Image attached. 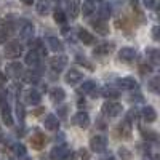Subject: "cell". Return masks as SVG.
Instances as JSON below:
<instances>
[{
	"label": "cell",
	"mask_w": 160,
	"mask_h": 160,
	"mask_svg": "<svg viewBox=\"0 0 160 160\" xmlns=\"http://www.w3.org/2000/svg\"><path fill=\"white\" fill-rule=\"evenodd\" d=\"M101 111H102V114L106 117H118L120 114H122V111H123V106L120 102H117V101H106L102 104Z\"/></svg>",
	"instance_id": "1"
},
{
	"label": "cell",
	"mask_w": 160,
	"mask_h": 160,
	"mask_svg": "<svg viewBox=\"0 0 160 160\" xmlns=\"http://www.w3.org/2000/svg\"><path fill=\"white\" fill-rule=\"evenodd\" d=\"M108 148V138L104 135H96L90 139V149L96 154H102Z\"/></svg>",
	"instance_id": "2"
},
{
	"label": "cell",
	"mask_w": 160,
	"mask_h": 160,
	"mask_svg": "<svg viewBox=\"0 0 160 160\" xmlns=\"http://www.w3.org/2000/svg\"><path fill=\"white\" fill-rule=\"evenodd\" d=\"M22 51H24V47L16 40H13V42H8L5 47V56L10 59H16L22 55Z\"/></svg>",
	"instance_id": "3"
},
{
	"label": "cell",
	"mask_w": 160,
	"mask_h": 160,
	"mask_svg": "<svg viewBox=\"0 0 160 160\" xmlns=\"http://www.w3.org/2000/svg\"><path fill=\"white\" fill-rule=\"evenodd\" d=\"M71 155H72V152H71V149H69L66 144H58V146H55V148L51 149V152H50V157H51L53 160H66V158L71 157Z\"/></svg>",
	"instance_id": "4"
},
{
	"label": "cell",
	"mask_w": 160,
	"mask_h": 160,
	"mask_svg": "<svg viewBox=\"0 0 160 160\" xmlns=\"http://www.w3.org/2000/svg\"><path fill=\"white\" fill-rule=\"evenodd\" d=\"M5 71H7L5 75L15 78V80L22 78V75H24V72H26V71H24V66H22L21 62H10V64L7 66Z\"/></svg>",
	"instance_id": "5"
},
{
	"label": "cell",
	"mask_w": 160,
	"mask_h": 160,
	"mask_svg": "<svg viewBox=\"0 0 160 160\" xmlns=\"http://www.w3.org/2000/svg\"><path fill=\"white\" fill-rule=\"evenodd\" d=\"M68 62H69V58L66 56V55H56V56H53V58H50V61H48V64H50V68L55 71V72H61L66 66H68Z\"/></svg>",
	"instance_id": "6"
},
{
	"label": "cell",
	"mask_w": 160,
	"mask_h": 160,
	"mask_svg": "<svg viewBox=\"0 0 160 160\" xmlns=\"http://www.w3.org/2000/svg\"><path fill=\"white\" fill-rule=\"evenodd\" d=\"M64 80H66V83H69V85H77V83H80L83 80V74L80 72L78 69L72 68V69H69L68 72H66Z\"/></svg>",
	"instance_id": "7"
},
{
	"label": "cell",
	"mask_w": 160,
	"mask_h": 160,
	"mask_svg": "<svg viewBox=\"0 0 160 160\" xmlns=\"http://www.w3.org/2000/svg\"><path fill=\"white\" fill-rule=\"evenodd\" d=\"M115 50V43L114 42H104V43H99L95 50H93V55L95 56H108Z\"/></svg>",
	"instance_id": "8"
},
{
	"label": "cell",
	"mask_w": 160,
	"mask_h": 160,
	"mask_svg": "<svg viewBox=\"0 0 160 160\" xmlns=\"http://www.w3.org/2000/svg\"><path fill=\"white\" fill-rule=\"evenodd\" d=\"M72 122H74V125H77L78 128H88L90 127V115H88V112H83V111H80V112H77L74 117H72Z\"/></svg>",
	"instance_id": "9"
},
{
	"label": "cell",
	"mask_w": 160,
	"mask_h": 160,
	"mask_svg": "<svg viewBox=\"0 0 160 160\" xmlns=\"http://www.w3.org/2000/svg\"><path fill=\"white\" fill-rule=\"evenodd\" d=\"M34 31H35V29H34V24L29 22V21H22L21 26L18 28V34H19V37H21V38H26V40H31V38H32Z\"/></svg>",
	"instance_id": "10"
},
{
	"label": "cell",
	"mask_w": 160,
	"mask_h": 160,
	"mask_svg": "<svg viewBox=\"0 0 160 160\" xmlns=\"http://www.w3.org/2000/svg\"><path fill=\"white\" fill-rule=\"evenodd\" d=\"M136 59V50L135 48H130V47H125L118 51V61L122 62H133Z\"/></svg>",
	"instance_id": "11"
},
{
	"label": "cell",
	"mask_w": 160,
	"mask_h": 160,
	"mask_svg": "<svg viewBox=\"0 0 160 160\" xmlns=\"http://www.w3.org/2000/svg\"><path fill=\"white\" fill-rule=\"evenodd\" d=\"M45 142H47V136L43 135L42 131H35L32 135V138H31V146H32V149H35V151L43 149Z\"/></svg>",
	"instance_id": "12"
},
{
	"label": "cell",
	"mask_w": 160,
	"mask_h": 160,
	"mask_svg": "<svg viewBox=\"0 0 160 160\" xmlns=\"http://www.w3.org/2000/svg\"><path fill=\"white\" fill-rule=\"evenodd\" d=\"M77 34H78V40H80L83 45H95V43H96V37L93 35L91 32H88L87 29L80 28Z\"/></svg>",
	"instance_id": "13"
},
{
	"label": "cell",
	"mask_w": 160,
	"mask_h": 160,
	"mask_svg": "<svg viewBox=\"0 0 160 160\" xmlns=\"http://www.w3.org/2000/svg\"><path fill=\"white\" fill-rule=\"evenodd\" d=\"M139 115L142 117V120L146 123H152V122L157 120V112H155V109L152 108V106H146V108H142Z\"/></svg>",
	"instance_id": "14"
},
{
	"label": "cell",
	"mask_w": 160,
	"mask_h": 160,
	"mask_svg": "<svg viewBox=\"0 0 160 160\" xmlns=\"http://www.w3.org/2000/svg\"><path fill=\"white\" fill-rule=\"evenodd\" d=\"M24 96H26V102L31 104V106H37V104H40V101H42V95H40L37 90H34V88L26 91Z\"/></svg>",
	"instance_id": "15"
},
{
	"label": "cell",
	"mask_w": 160,
	"mask_h": 160,
	"mask_svg": "<svg viewBox=\"0 0 160 160\" xmlns=\"http://www.w3.org/2000/svg\"><path fill=\"white\" fill-rule=\"evenodd\" d=\"M117 85H118V88H122V90H135V88H138V82L133 77L118 78L117 80Z\"/></svg>",
	"instance_id": "16"
},
{
	"label": "cell",
	"mask_w": 160,
	"mask_h": 160,
	"mask_svg": "<svg viewBox=\"0 0 160 160\" xmlns=\"http://www.w3.org/2000/svg\"><path fill=\"white\" fill-rule=\"evenodd\" d=\"M43 125H45V128L50 130V131H56V130L59 128V118H58L55 114H48V115L45 117V120H43Z\"/></svg>",
	"instance_id": "17"
},
{
	"label": "cell",
	"mask_w": 160,
	"mask_h": 160,
	"mask_svg": "<svg viewBox=\"0 0 160 160\" xmlns=\"http://www.w3.org/2000/svg\"><path fill=\"white\" fill-rule=\"evenodd\" d=\"M64 98H66V91H64L61 87H55V88H51V90H50V99L55 102V104L62 102Z\"/></svg>",
	"instance_id": "18"
},
{
	"label": "cell",
	"mask_w": 160,
	"mask_h": 160,
	"mask_svg": "<svg viewBox=\"0 0 160 160\" xmlns=\"http://www.w3.org/2000/svg\"><path fill=\"white\" fill-rule=\"evenodd\" d=\"M96 82L95 80H87V82L82 83V87L78 88L80 95H96Z\"/></svg>",
	"instance_id": "19"
},
{
	"label": "cell",
	"mask_w": 160,
	"mask_h": 160,
	"mask_svg": "<svg viewBox=\"0 0 160 160\" xmlns=\"http://www.w3.org/2000/svg\"><path fill=\"white\" fill-rule=\"evenodd\" d=\"M91 28L95 29L98 34L101 35H108L109 34V24L106 22V21H101V19H96V21H91Z\"/></svg>",
	"instance_id": "20"
},
{
	"label": "cell",
	"mask_w": 160,
	"mask_h": 160,
	"mask_svg": "<svg viewBox=\"0 0 160 160\" xmlns=\"http://www.w3.org/2000/svg\"><path fill=\"white\" fill-rule=\"evenodd\" d=\"M51 10V2L50 0H38L37 5H35V11H37V15L40 16H47L48 13Z\"/></svg>",
	"instance_id": "21"
},
{
	"label": "cell",
	"mask_w": 160,
	"mask_h": 160,
	"mask_svg": "<svg viewBox=\"0 0 160 160\" xmlns=\"http://www.w3.org/2000/svg\"><path fill=\"white\" fill-rule=\"evenodd\" d=\"M80 5H82L80 0H71V2H69V5H68V15H69L71 19H75L80 15Z\"/></svg>",
	"instance_id": "22"
},
{
	"label": "cell",
	"mask_w": 160,
	"mask_h": 160,
	"mask_svg": "<svg viewBox=\"0 0 160 160\" xmlns=\"http://www.w3.org/2000/svg\"><path fill=\"white\" fill-rule=\"evenodd\" d=\"M117 131H118V136L122 139H131V125L127 122V120L118 125Z\"/></svg>",
	"instance_id": "23"
},
{
	"label": "cell",
	"mask_w": 160,
	"mask_h": 160,
	"mask_svg": "<svg viewBox=\"0 0 160 160\" xmlns=\"http://www.w3.org/2000/svg\"><path fill=\"white\" fill-rule=\"evenodd\" d=\"M2 120H3V123L7 127H13V122H15V120H13V112H11L8 104L2 106Z\"/></svg>",
	"instance_id": "24"
},
{
	"label": "cell",
	"mask_w": 160,
	"mask_h": 160,
	"mask_svg": "<svg viewBox=\"0 0 160 160\" xmlns=\"http://www.w3.org/2000/svg\"><path fill=\"white\" fill-rule=\"evenodd\" d=\"M24 62L28 64V66H31V68H37V66L40 64V56H38V53L34 51V50H31L28 55H26Z\"/></svg>",
	"instance_id": "25"
},
{
	"label": "cell",
	"mask_w": 160,
	"mask_h": 160,
	"mask_svg": "<svg viewBox=\"0 0 160 160\" xmlns=\"http://www.w3.org/2000/svg\"><path fill=\"white\" fill-rule=\"evenodd\" d=\"M47 45H48V48L51 51H56V53L64 50V45H62V42H61L58 37H48L47 38Z\"/></svg>",
	"instance_id": "26"
},
{
	"label": "cell",
	"mask_w": 160,
	"mask_h": 160,
	"mask_svg": "<svg viewBox=\"0 0 160 160\" xmlns=\"http://www.w3.org/2000/svg\"><path fill=\"white\" fill-rule=\"evenodd\" d=\"M38 78H40V74H38L37 71L24 72V75H22L24 83H29V85H35V83H38Z\"/></svg>",
	"instance_id": "27"
},
{
	"label": "cell",
	"mask_w": 160,
	"mask_h": 160,
	"mask_svg": "<svg viewBox=\"0 0 160 160\" xmlns=\"http://www.w3.org/2000/svg\"><path fill=\"white\" fill-rule=\"evenodd\" d=\"M98 15H99V19H101V21L109 19V18H111V15H112L111 3H102V5L98 8Z\"/></svg>",
	"instance_id": "28"
},
{
	"label": "cell",
	"mask_w": 160,
	"mask_h": 160,
	"mask_svg": "<svg viewBox=\"0 0 160 160\" xmlns=\"http://www.w3.org/2000/svg\"><path fill=\"white\" fill-rule=\"evenodd\" d=\"M99 93H101V96L108 98V99H115L120 96V91L117 88H112V87H104V88H101Z\"/></svg>",
	"instance_id": "29"
},
{
	"label": "cell",
	"mask_w": 160,
	"mask_h": 160,
	"mask_svg": "<svg viewBox=\"0 0 160 160\" xmlns=\"http://www.w3.org/2000/svg\"><path fill=\"white\" fill-rule=\"evenodd\" d=\"M95 10H96L95 2H91V0H85L83 5H80V11L83 13V16H90Z\"/></svg>",
	"instance_id": "30"
},
{
	"label": "cell",
	"mask_w": 160,
	"mask_h": 160,
	"mask_svg": "<svg viewBox=\"0 0 160 160\" xmlns=\"http://www.w3.org/2000/svg\"><path fill=\"white\" fill-rule=\"evenodd\" d=\"M141 115H139V111L136 109V108H133V109H130L128 112H127V122L130 123V125H133L135 122H138V118H139Z\"/></svg>",
	"instance_id": "31"
},
{
	"label": "cell",
	"mask_w": 160,
	"mask_h": 160,
	"mask_svg": "<svg viewBox=\"0 0 160 160\" xmlns=\"http://www.w3.org/2000/svg\"><path fill=\"white\" fill-rule=\"evenodd\" d=\"M146 56L149 58V61L152 64H157L158 62V58H160V53H158L157 48H148V50H146Z\"/></svg>",
	"instance_id": "32"
},
{
	"label": "cell",
	"mask_w": 160,
	"mask_h": 160,
	"mask_svg": "<svg viewBox=\"0 0 160 160\" xmlns=\"http://www.w3.org/2000/svg\"><path fill=\"white\" fill-rule=\"evenodd\" d=\"M141 135L146 141H157L158 136H157V131L154 130H146V128H141Z\"/></svg>",
	"instance_id": "33"
},
{
	"label": "cell",
	"mask_w": 160,
	"mask_h": 160,
	"mask_svg": "<svg viewBox=\"0 0 160 160\" xmlns=\"http://www.w3.org/2000/svg\"><path fill=\"white\" fill-rule=\"evenodd\" d=\"M148 88H149L152 93H155V95H157V93L160 91V78H158V77L151 78V80H149V83H148Z\"/></svg>",
	"instance_id": "34"
},
{
	"label": "cell",
	"mask_w": 160,
	"mask_h": 160,
	"mask_svg": "<svg viewBox=\"0 0 160 160\" xmlns=\"http://www.w3.org/2000/svg\"><path fill=\"white\" fill-rule=\"evenodd\" d=\"M53 18H55V21H56L58 24H64L66 21H68V16H66V13H64L62 10H59V8L55 10V15H53Z\"/></svg>",
	"instance_id": "35"
},
{
	"label": "cell",
	"mask_w": 160,
	"mask_h": 160,
	"mask_svg": "<svg viewBox=\"0 0 160 160\" xmlns=\"http://www.w3.org/2000/svg\"><path fill=\"white\" fill-rule=\"evenodd\" d=\"M118 157L122 158V160H131L133 158V154H131V151L128 149V148H118Z\"/></svg>",
	"instance_id": "36"
},
{
	"label": "cell",
	"mask_w": 160,
	"mask_h": 160,
	"mask_svg": "<svg viewBox=\"0 0 160 160\" xmlns=\"http://www.w3.org/2000/svg\"><path fill=\"white\" fill-rule=\"evenodd\" d=\"M13 152H15L16 157H26V154H28V151H26V148L22 144H13Z\"/></svg>",
	"instance_id": "37"
},
{
	"label": "cell",
	"mask_w": 160,
	"mask_h": 160,
	"mask_svg": "<svg viewBox=\"0 0 160 160\" xmlns=\"http://www.w3.org/2000/svg\"><path fill=\"white\" fill-rule=\"evenodd\" d=\"M16 115H18V118H19V122H22V120H24V117H26L24 106H22L21 102H18V104H16Z\"/></svg>",
	"instance_id": "38"
},
{
	"label": "cell",
	"mask_w": 160,
	"mask_h": 160,
	"mask_svg": "<svg viewBox=\"0 0 160 160\" xmlns=\"http://www.w3.org/2000/svg\"><path fill=\"white\" fill-rule=\"evenodd\" d=\"M139 72L142 74V75H146V74H151L152 72V66L151 64H139Z\"/></svg>",
	"instance_id": "39"
},
{
	"label": "cell",
	"mask_w": 160,
	"mask_h": 160,
	"mask_svg": "<svg viewBox=\"0 0 160 160\" xmlns=\"http://www.w3.org/2000/svg\"><path fill=\"white\" fill-rule=\"evenodd\" d=\"M75 61H77L78 64H82V66H85V68H88V69H93V66H91V64H90V62H88V61H87V59L83 58V56H80V55H77V56H75Z\"/></svg>",
	"instance_id": "40"
},
{
	"label": "cell",
	"mask_w": 160,
	"mask_h": 160,
	"mask_svg": "<svg viewBox=\"0 0 160 160\" xmlns=\"http://www.w3.org/2000/svg\"><path fill=\"white\" fill-rule=\"evenodd\" d=\"M68 112H69V106H59L58 108V117H68Z\"/></svg>",
	"instance_id": "41"
},
{
	"label": "cell",
	"mask_w": 160,
	"mask_h": 160,
	"mask_svg": "<svg viewBox=\"0 0 160 160\" xmlns=\"http://www.w3.org/2000/svg\"><path fill=\"white\" fill-rule=\"evenodd\" d=\"M142 3L146 8H149V10H154L157 7V0H142Z\"/></svg>",
	"instance_id": "42"
},
{
	"label": "cell",
	"mask_w": 160,
	"mask_h": 160,
	"mask_svg": "<svg viewBox=\"0 0 160 160\" xmlns=\"http://www.w3.org/2000/svg\"><path fill=\"white\" fill-rule=\"evenodd\" d=\"M7 40H8V32L3 31V29H0V45H3Z\"/></svg>",
	"instance_id": "43"
},
{
	"label": "cell",
	"mask_w": 160,
	"mask_h": 160,
	"mask_svg": "<svg viewBox=\"0 0 160 160\" xmlns=\"http://www.w3.org/2000/svg\"><path fill=\"white\" fill-rule=\"evenodd\" d=\"M78 155H80V158H82V160H90V152L87 149H80L78 151Z\"/></svg>",
	"instance_id": "44"
},
{
	"label": "cell",
	"mask_w": 160,
	"mask_h": 160,
	"mask_svg": "<svg viewBox=\"0 0 160 160\" xmlns=\"http://www.w3.org/2000/svg\"><path fill=\"white\" fill-rule=\"evenodd\" d=\"M158 26H154V28H152V38L154 40H158Z\"/></svg>",
	"instance_id": "45"
},
{
	"label": "cell",
	"mask_w": 160,
	"mask_h": 160,
	"mask_svg": "<svg viewBox=\"0 0 160 160\" xmlns=\"http://www.w3.org/2000/svg\"><path fill=\"white\" fill-rule=\"evenodd\" d=\"M5 83H7V75H5L2 71H0V87L5 85Z\"/></svg>",
	"instance_id": "46"
},
{
	"label": "cell",
	"mask_w": 160,
	"mask_h": 160,
	"mask_svg": "<svg viewBox=\"0 0 160 160\" xmlns=\"http://www.w3.org/2000/svg\"><path fill=\"white\" fill-rule=\"evenodd\" d=\"M42 112H43V108H38V109L34 111V115H38V114H42Z\"/></svg>",
	"instance_id": "47"
},
{
	"label": "cell",
	"mask_w": 160,
	"mask_h": 160,
	"mask_svg": "<svg viewBox=\"0 0 160 160\" xmlns=\"http://www.w3.org/2000/svg\"><path fill=\"white\" fill-rule=\"evenodd\" d=\"M21 2H22L24 5H32V3H34V0H21Z\"/></svg>",
	"instance_id": "48"
},
{
	"label": "cell",
	"mask_w": 160,
	"mask_h": 160,
	"mask_svg": "<svg viewBox=\"0 0 160 160\" xmlns=\"http://www.w3.org/2000/svg\"><path fill=\"white\" fill-rule=\"evenodd\" d=\"M102 160H115V158H114V157H112V155H106V157H104V158H102Z\"/></svg>",
	"instance_id": "49"
},
{
	"label": "cell",
	"mask_w": 160,
	"mask_h": 160,
	"mask_svg": "<svg viewBox=\"0 0 160 160\" xmlns=\"http://www.w3.org/2000/svg\"><path fill=\"white\" fill-rule=\"evenodd\" d=\"M91 2H102V0H91Z\"/></svg>",
	"instance_id": "50"
},
{
	"label": "cell",
	"mask_w": 160,
	"mask_h": 160,
	"mask_svg": "<svg viewBox=\"0 0 160 160\" xmlns=\"http://www.w3.org/2000/svg\"><path fill=\"white\" fill-rule=\"evenodd\" d=\"M7 160H15V158H13V157H10V158H7Z\"/></svg>",
	"instance_id": "51"
},
{
	"label": "cell",
	"mask_w": 160,
	"mask_h": 160,
	"mask_svg": "<svg viewBox=\"0 0 160 160\" xmlns=\"http://www.w3.org/2000/svg\"><path fill=\"white\" fill-rule=\"evenodd\" d=\"M0 135H2V127H0Z\"/></svg>",
	"instance_id": "52"
},
{
	"label": "cell",
	"mask_w": 160,
	"mask_h": 160,
	"mask_svg": "<svg viewBox=\"0 0 160 160\" xmlns=\"http://www.w3.org/2000/svg\"><path fill=\"white\" fill-rule=\"evenodd\" d=\"M24 160H32V158H24Z\"/></svg>",
	"instance_id": "53"
},
{
	"label": "cell",
	"mask_w": 160,
	"mask_h": 160,
	"mask_svg": "<svg viewBox=\"0 0 160 160\" xmlns=\"http://www.w3.org/2000/svg\"><path fill=\"white\" fill-rule=\"evenodd\" d=\"M42 160H45V158H42Z\"/></svg>",
	"instance_id": "54"
}]
</instances>
